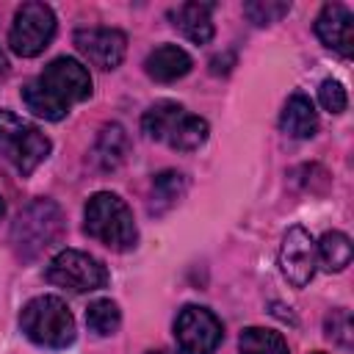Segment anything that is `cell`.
<instances>
[{
    "label": "cell",
    "instance_id": "6da1fadb",
    "mask_svg": "<svg viewBox=\"0 0 354 354\" xmlns=\"http://www.w3.org/2000/svg\"><path fill=\"white\" fill-rule=\"evenodd\" d=\"M88 97H91V75L72 55L53 58L22 88V102L28 105V111L47 122H61L75 102H83Z\"/></svg>",
    "mask_w": 354,
    "mask_h": 354
},
{
    "label": "cell",
    "instance_id": "7a4b0ae2",
    "mask_svg": "<svg viewBox=\"0 0 354 354\" xmlns=\"http://www.w3.org/2000/svg\"><path fill=\"white\" fill-rule=\"evenodd\" d=\"M83 230L113 252H127L138 243V227L133 210L119 194L97 191L83 210Z\"/></svg>",
    "mask_w": 354,
    "mask_h": 354
},
{
    "label": "cell",
    "instance_id": "3957f363",
    "mask_svg": "<svg viewBox=\"0 0 354 354\" xmlns=\"http://www.w3.org/2000/svg\"><path fill=\"white\" fill-rule=\"evenodd\" d=\"M141 130L152 141H163L177 152H194L210 136L207 122L202 116L185 111L174 100H160V102L149 105L141 116Z\"/></svg>",
    "mask_w": 354,
    "mask_h": 354
},
{
    "label": "cell",
    "instance_id": "277c9868",
    "mask_svg": "<svg viewBox=\"0 0 354 354\" xmlns=\"http://www.w3.org/2000/svg\"><path fill=\"white\" fill-rule=\"evenodd\" d=\"M64 235V216L53 199H33L11 224V249L22 260H36Z\"/></svg>",
    "mask_w": 354,
    "mask_h": 354
},
{
    "label": "cell",
    "instance_id": "5b68a950",
    "mask_svg": "<svg viewBox=\"0 0 354 354\" xmlns=\"http://www.w3.org/2000/svg\"><path fill=\"white\" fill-rule=\"evenodd\" d=\"M19 329L28 340L44 348H66L75 343V318L64 299L58 296H36L19 313Z\"/></svg>",
    "mask_w": 354,
    "mask_h": 354
},
{
    "label": "cell",
    "instance_id": "8992f818",
    "mask_svg": "<svg viewBox=\"0 0 354 354\" xmlns=\"http://www.w3.org/2000/svg\"><path fill=\"white\" fill-rule=\"evenodd\" d=\"M53 152V141L28 119L0 108V155L22 174H33Z\"/></svg>",
    "mask_w": 354,
    "mask_h": 354
},
{
    "label": "cell",
    "instance_id": "52a82bcc",
    "mask_svg": "<svg viewBox=\"0 0 354 354\" xmlns=\"http://www.w3.org/2000/svg\"><path fill=\"white\" fill-rule=\"evenodd\" d=\"M47 282L55 288H64L69 293H91L108 285L111 274L102 266V260H97L88 252L80 249H64L58 252L50 266H47Z\"/></svg>",
    "mask_w": 354,
    "mask_h": 354
},
{
    "label": "cell",
    "instance_id": "ba28073f",
    "mask_svg": "<svg viewBox=\"0 0 354 354\" xmlns=\"http://www.w3.org/2000/svg\"><path fill=\"white\" fill-rule=\"evenodd\" d=\"M55 36V14L47 3H22L8 30V47L19 58H36L50 47Z\"/></svg>",
    "mask_w": 354,
    "mask_h": 354
},
{
    "label": "cell",
    "instance_id": "9c48e42d",
    "mask_svg": "<svg viewBox=\"0 0 354 354\" xmlns=\"http://www.w3.org/2000/svg\"><path fill=\"white\" fill-rule=\"evenodd\" d=\"M174 337L183 354H213L224 337V326L213 310L185 304L174 321Z\"/></svg>",
    "mask_w": 354,
    "mask_h": 354
},
{
    "label": "cell",
    "instance_id": "30bf717a",
    "mask_svg": "<svg viewBox=\"0 0 354 354\" xmlns=\"http://www.w3.org/2000/svg\"><path fill=\"white\" fill-rule=\"evenodd\" d=\"M75 47L91 66L108 72L124 61L127 36L119 28H105V25L80 28V30H75Z\"/></svg>",
    "mask_w": 354,
    "mask_h": 354
},
{
    "label": "cell",
    "instance_id": "8fae6325",
    "mask_svg": "<svg viewBox=\"0 0 354 354\" xmlns=\"http://www.w3.org/2000/svg\"><path fill=\"white\" fill-rule=\"evenodd\" d=\"M315 266H318V257H315L313 235L299 224L290 227L282 235V243H279V271H282V277L290 285L304 288V285H310V279L315 274Z\"/></svg>",
    "mask_w": 354,
    "mask_h": 354
},
{
    "label": "cell",
    "instance_id": "7c38bea8",
    "mask_svg": "<svg viewBox=\"0 0 354 354\" xmlns=\"http://www.w3.org/2000/svg\"><path fill=\"white\" fill-rule=\"evenodd\" d=\"M315 36L340 58L354 53V14L343 3H326L315 17Z\"/></svg>",
    "mask_w": 354,
    "mask_h": 354
},
{
    "label": "cell",
    "instance_id": "4fadbf2b",
    "mask_svg": "<svg viewBox=\"0 0 354 354\" xmlns=\"http://www.w3.org/2000/svg\"><path fill=\"white\" fill-rule=\"evenodd\" d=\"M169 19L194 44H207L213 39V3H180L177 8L169 11Z\"/></svg>",
    "mask_w": 354,
    "mask_h": 354
},
{
    "label": "cell",
    "instance_id": "5bb4252c",
    "mask_svg": "<svg viewBox=\"0 0 354 354\" xmlns=\"http://www.w3.org/2000/svg\"><path fill=\"white\" fill-rule=\"evenodd\" d=\"M191 66H194L191 55L177 44H160L144 61V72L158 83H174L180 77H185L191 72Z\"/></svg>",
    "mask_w": 354,
    "mask_h": 354
},
{
    "label": "cell",
    "instance_id": "9a60e30c",
    "mask_svg": "<svg viewBox=\"0 0 354 354\" xmlns=\"http://www.w3.org/2000/svg\"><path fill=\"white\" fill-rule=\"evenodd\" d=\"M279 130L290 138H310L318 130V111L313 105V100L301 91L290 94V100L285 102L282 113H279Z\"/></svg>",
    "mask_w": 354,
    "mask_h": 354
},
{
    "label": "cell",
    "instance_id": "2e32d148",
    "mask_svg": "<svg viewBox=\"0 0 354 354\" xmlns=\"http://www.w3.org/2000/svg\"><path fill=\"white\" fill-rule=\"evenodd\" d=\"M127 147H130V141H127L124 127L116 124V122H111V124H105V127L100 130V136H97L94 160L100 163V169L113 171V169L127 158Z\"/></svg>",
    "mask_w": 354,
    "mask_h": 354
},
{
    "label": "cell",
    "instance_id": "e0dca14e",
    "mask_svg": "<svg viewBox=\"0 0 354 354\" xmlns=\"http://www.w3.org/2000/svg\"><path fill=\"white\" fill-rule=\"evenodd\" d=\"M351 238L346 232H326L318 243H315V257L326 271H343L351 263Z\"/></svg>",
    "mask_w": 354,
    "mask_h": 354
},
{
    "label": "cell",
    "instance_id": "ac0fdd59",
    "mask_svg": "<svg viewBox=\"0 0 354 354\" xmlns=\"http://www.w3.org/2000/svg\"><path fill=\"white\" fill-rule=\"evenodd\" d=\"M185 185H188V183H185V174H180V171H174V169H166V171L155 174L149 210H152V213H163V210H169L171 205H177L180 196L185 194Z\"/></svg>",
    "mask_w": 354,
    "mask_h": 354
},
{
    "label": "cell",
    "instance_id": "d6986e66",
    "mask_svg": "<svg viewBox=\"0 0 354 354\" xmlns=\"http://www.w3.org/2000/svg\"><path fill=\"white\" fill-rule=\"evenodd\" d=\"M238 351L241 354H290L285 337L274 329H266V326L243 329L238 337Z\"/></svg>",
    "mask_w": 354,
    "mask_h": 354
},
{
    "label": "cell",
    "instance_id": "ffe728a7",
    "mask_svg": "<svg viewBox=\"0 0 354 354\" xmlns=\"http://www.w3.org/2000/svg\"><path fill=\"white\" fill-rule=\"evenodd\" d=\"M86 326L88 332H94L97 337H108L122 326V310L116 301L111 299H97L88 304L86 310Z\"/></svg>",
    "mask_w": 354,
    "mask_h": 354
},
{
    "label": "cell",
    "instance_id": "44dd1931",
    "mask_svg": "<svg viewBox=\"0 0 354 354\" xmlns=\"http://www.w3.org/2000/svg\"><path fill=\"white\" fill-rule=\"evenodd\" d=\"M324 332H326V337H329L335 346H340V348H351V346H354V324H351V315H348L346 307H337V310H332V313L326 315Z\"/></svg>",
    "mask_w": 354,
    "mask_h": 354
},
{
    "label": "cell",
    "instance_id": "7402d4cb",
    "mask_svg": "<svg viewBox=\"0 0 354 354\" xmlns=\"http://www.w3.org/2000/svg\"><path fill=\"white\" fill-rule=\"evenodd\" d=\"M288 11H290V3H279V0H252V3H243V14H246L254 25L279 22Z\"/></svg>",
    "mask_w": 354,
    "mask_h": 354
},
{
    "label": "cell",
    "instance_id": "603a6c76",
    "mask_svg": "<svg viewBox=\"0 0 354 354\" xmlns=\"http://www.w3.org/2000/svg\"><path fill=\"white\" fill-rule=\"evenodd\" d=\"M318 102H321V108L329 111V113H343L346 105H348V97H346L343 83L335 80V77H326V80L318 86Z\"/></svg>",
    "mask_w": 354,
    "mask_h": 354
},
{
    "label": "cell",
    "instance_id": "cb8c5ba5",
    "mask_svg": "<svg viewBox=\"0 0 354 354\" xmlns=\"http://www.w3.org/2000/svg\"><path fill=\"white\" fill-rule=\"evenodd\" d=\"M6 75H8V58H6V53L0 50V83L6 80Z\"/></svg>",
    "mask_w": 354,
    "mask_h": 354
},
{
    "label": "cell",
    "instance_id": "d4e9b609",
    "mask_svg": "<svg viewBox=\"0 0 354 354\" xmlns=\"http://www.w3.org/2000/svg\"><path fill=\"white\" fill-rule=\"evenodd\" d=\"M3 213H6V202H3V196H0V218H3Z\"/></svg>",
    "mask_w": 354,
    "mask_h": 354
},
{
    "label": "cell",
    "instance_id": "484cf974",
    "mask_svg": "<svg viewBox=\"0 0 354 354\" xmlns=\"http://www.w3.org/2000/svg\"><path fill=\"white\" fill-rule=\"evenodd\" d=\"M147 354H169L166 348H155V351H147Z\"/></svg>",
    "mask_w": 354,
    "mask_h": 354
},
{
    "label": "cell",
    "instance_id": "4316f807",
    "mask_svg": "<svg viewBox=\"0 0 354 354\" xmlns=\"http://www.w3.org/2000/svg\"><path fill=\"white\" fill-rule=\"evenodd\" d=\"M313 354H321V351H313Z\"/></svg>",
    "mask_w": 354,
    "mask_h": 354
}]
</instances>
